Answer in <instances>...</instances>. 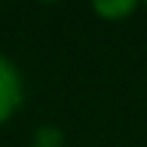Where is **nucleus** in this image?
I'll return each mask as SVG.
<instances>
[{"label": "nucleus", "instance_id": "obj_1", "mask_svg": "<svg viewBox=\"0 0 147 147\" xmlns=\"http://www.w3.org/2000/svg\"><path fill=\"white\" fill-rule=\"evenodd\" d=\"M22 104V76L5 55H0V123H5Z\"/></svg>", "mask_w": 147, "mask_h": 147}, {"label": "nucleus", "instance_id": "obj_2", "mask_svg": "<svg viewBox=\"0 0 147 147\" xmlns=\"http://www.w3.org/2000/svg\"><path fill=\"white\" fill-rule=\"evenodd\" d=\"M93 11L106 22H120L136 11V3L134 0H98L93 3Z\"/></svg>", "mask_w": 147, "mask_h": 147}, {"label": "nucleus", "instance_id": "obj_3", "mask_svg": "<svg viewBox=\"0 0 147 147\" xmlns=\"http://www.w3.org/2000/svg\"><path fill=\"white\" fill-rule=\"evenodd\" d=\"M33 147H65V136L55 125H41L33 136Z\"/></svg>", "mask_w": 147, "mask_h": 147}]
</instances>
